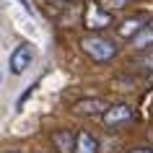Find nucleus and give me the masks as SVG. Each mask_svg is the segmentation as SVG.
Listing matches in <instances>:
<instances>
[{
  "mask_svg": "<svg viewBox=\"0 0 153 153\" xmlns=\"http://www.w3.org/2000/svg\"><path fill=\"white\" fill-rule=\"evenodd\" d=\"M81 49L83 55H88L94 62H109L117 55V44L112 39H106L104 34H91L81 39Z\"/></svg>",
  "mask_w": 153,
  "mask_h": 153,
  "instance_id": "obj_1",
  "label": "nucleus"
},
{
  "mask_svg": "<svg viewBox=\"0 0 153 153\" xmlns=\"http://www.w3.org/2000/svg\"><path fill=\"white\" fill-rule=\"evenodd\" d=\"M83 26L91 29V31H101L106 26H112V13H106L99 3H88L86 16H83Z\"/></svg>",
  "mask_w": 153,
  "mask_h": 153,
  "instance_id": "obj_2",
  "label": "nucleus"
},
{
  "mask_svg": "<svg viewBox=\"0 0 153 153\" xmlns=\"http://www.w3.org/2000/svg\"><path fill=\"white\" fill-rule=\"evenodd\" d=\"M31 62H34V49H31L29 42H21V44L10 52V60H8L10 73H16V75H21V73H24Z\"/></svg>",
  "mask_w": 153,
  "mask_h": 153,
  "instance_id": "obj_3",
  "label": "nucleus"
},
{
  "mask_svg": "<svg viewBox=\"0 0 153 153\" xmlns=\"http://www.w3.org/2000/svg\"><path fill=\"white\" fill-rule=\"evenodd\" d=\"M101 120H104L106 127H120L125 122L132 120V109L127 104H114V106H106V112L101 114Z\"/></svg>",
  "mask_w": 153,
  "mask_h": 153,
  "instance_id": "obj_4",
  "label": "nucleus"
},
{
  "mask_svg": "<svg viewBox=\"0 0 153 153\" xmlns=\"http://www.w3.org/2000/svg\"><path fill=\"white\" fill-rule=\"evenodd\" d=\"M73 112L78 117H94V114H104L106 112V101L104 99H83L73 106Z\"/></svg>",
  "mask_w": 153,
  "mask_h": 153,
  "instance_id": "obj_5",
  "label": "nucleus"
},
{
  "mask_svg": "<svg viewBox=\"0 0 153 153\" xmlns=\"http://www.w3.org/2000/svg\"><path fill=\"white\" fill-rule=\"evenodd\" d=\"M145 24H148V16L137 13V16L125 18V21H122V26L117 29V31H120V36H122V39H132V36H135V34L140 31V29H143Z\"/></svg>",
  "mask_w": 153,
  "mask_h": 153,
  "instance_id": "obj_6",
  "label": "nucleus"
},
{
  "mask_svg": "<svg viewBox=\"0 0 153 153\" xmlns=\"http://www.w3.org/2000/svg\"><path fill=\"white\" fill-rule=\"evenodd\" d=\"M99 151V143H96V137L91 135V132H78L75 135V145H73V153H96Z\"/></svg>",
  "mask_w": 153,
  "mask_h": 153,
  "instance_id": "obj_7",
  "label": "nucleus"
},
{
  "mask_svg": "<svg viewBox=\"0 0 153 153\" xmlns=\"http://www.w3.org/2000/svg\"><path fill=\"white\" fill-rule=\"evenodd\" d=\"M52 143H55V148L60 153H73V145H75V137H73L70 130H55L52 132Z\"/></svg>",
  "mask_w": 153,
  "mask_h": 153,
  "instance_id": "obj_8",
  "label": "nucleus"
},
{
  "mask_svg": "<svg viewBox=\"0 0 153 153\" xmlns=\"http://www.w3.org/2000/svg\"><path fill=\"white\" fill-rule=\"evenodd\" d=\"M130 44H132V49H148L153 44V24H145L143 29L130 39Z\"/></svg>",
  "mask_w": 153,
  "mask_h": 153,
  "instance_id": "obj_9",
  "label": "nucleus"
},
{
  "mask_svg": "<svg viewBox=\"0 0 153 153\" xmlns=\"http://www.w3.org/2000/svg\"><path fill=\"white\" fill-rule=\"evenodd\" d=\"M36 88H39V81H34L31 86H29V88H26L24 94H21V96L16 99V109H21V106H24L26 101H29V99H31V94H34V91H36Z\"/></svg>",
  "mask_w": 153,
  "mask_h": 153,
  "instance_id": "obj_10",
  "label": "nucleus"
},
{
  "mask_svg": "<svg viewBox=\"0 0 153 153\" xmlns=\"http://www.w3.org/2000/svg\"><path fill=\"white\" fill-rule=\"evenodd\" d=\"M47 5H52V8H73V5H78L81 0H44Z\"/></svg>",
  "mask_w": 153,
  "mask_h": 153,
  "instance_id": "obj_11",
  "label": "nucleus"
},
{
  "mask_svg": "<svg viewBox=\"0 0 153 153\" xmlns=\"http://www.w3.org/2000/svg\"><path fill=\"white\" fill-rule=\"evenodd\" d=\"M114 8H125V5H130V3H135V0H109Z\"/></svg>",
  "mask_w": 153,
  "mask_h": 153,
  "instance_id": "obj_12",
  "label": "nucleus"
},
{
  "mask_svg": "<svg viewBox=\"0 0 153 153\" xmlns=\"http://www.w3.org/2000/svg\"><path fill=\"white\" fill-rule=\"evenodd\" d=\"M130 153H153V148H132Z\"/></svg>",
  "mask_w": 153,
  "mask_h": 153,
  "instance_id": "obj_13",
  "label": "nucleus"
},
{
  "mask_svg": "<svg viewBox=\"0 0 153 153\" xmlns=\"http://www.w3.org/2000/svg\"><path fill=\"white\" fill-rule=\"evenodd\" d=\"M0 86H3V73H0Z\"/></svg>",
  "mask_w": 153,
  "mask_h": 153,
  "instance_id": "obj_14",
  "label": "nucleus"
},
{
  "mask_svg": "<svg viewBox=\"0 0 153 153\" xmlns=\"http://www.w3.org/2000/svg\"><path fill=\"white\" fill-rule=\"evenodd\" d=\"M5 153H18V151H5Z\"/></svg>",
  "mask_w": 153,
  "mask_h": 153,
  "instance_id": "obj_15",
  "label": "nucleus"
},
{
  "mask_svg": "<svg viewBox=\"0 0 153 153\" xmlns=\"http://www.w3.org/2000/svg\"><path fill=\"white\" fill-rule=\"evenodd\" d=\"M151 83H153V73H151Z\"/></svg>",
  "mask_w": 153,
  "mask_h": 153,
  "instance_id": "obj_16",
  "label": "nucleus"
}]
</instances>
